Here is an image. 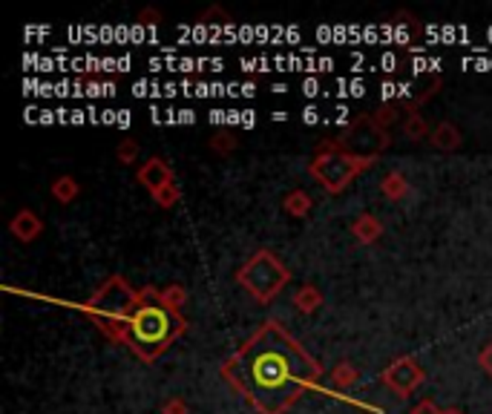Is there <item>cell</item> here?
<instances>
[{
	"label": "cell",
	"instance_id": "cell-1",
	"mask_svg": "<svg viewBox=\"0 0 492 414\" xmlns=\"http://www.w3.org/2000/svg\"><path fill=\"white\" fill-rule=\"evenodd\" d=\"M227 374L262 414H280L314 377V365L294 340L268 326L227 363Z\"/></svg>",
	"mask_w": 492,
	"mask_h": 414
},
{
	"label": "cell",
	"instance_id": "cell-2",
	"mask_svg": "<svg viewBox=\"0 0 492 414\" xmlns=\"http://www.w3.org/2000/svg\"><path fill=\"white\" fill-rule=\"evenodd\" d=\"M130 331L135 349L142 351H158L173 340V334L179 331V317L170 310L165 303H142L135 305L130 317Z\"/></svg>",
	"mask_w": 492,
	"mask_h": 414
}]
</instances>
